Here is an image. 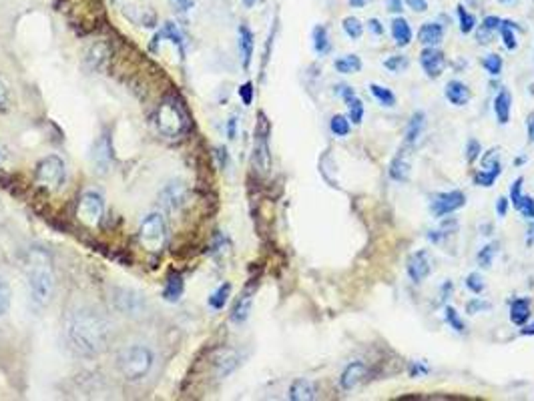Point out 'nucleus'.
I'll use <instances>...</instances> for the list:
<instances>
[{
  "instance_id": "obj_1",
  "label": "nucleus",
  "mask_w": 534,
  "mask_h": 401,
  "mask_svg": "<svg viewBox=\"0 0 534 401\" xmlns=\"http://www.w3.org/2000/svg\"><path fill=\"white\" fill-rule=\"evenodd\" d=\"M66 337L78 353L95 357L107 350L111 327L99 311L93 307H76L66 317Z\"/></svg>"
},
{
  "instance_id": "obj_2",
  "label": "nucleus",
  "mask_w": 534,
  "mask_h": 401,
  "mask_svg": "<svg viewBox=\"0 0 534 401\" xmlns=\"http://www.w3.org/2000/svg\"><path fill=\"white\" fill-rule=\"evenodd\" d=\"M26 277H28V291H30L32 303L38 309H44L54 295V275H52L51 263L42 253L38 251L32 253Z\"/></svg>"
},
{
  "instance_id": "obj_3",
  "label": "nucleus",
  "mask_w": 534,
  "mask_h": 401,
  "mask_svg": "<svg viewBox=\"0 0 534 401\" xmlns=\"http://www.w3.org/2000/svg\"><path fill=\"white\" fill-rule=\"evenodd\" d=\"M117 365L123 377H127L131 381L143 379L151 371L153 367V353L143 345H133L119 353Z\"/></svg>"
},
{
  "instance_id": "obj_4",
  "label": "nucleus",
  "mask_w": 534,
  "mask_h": 401,
  "mask_svg": "<svg viewBox=\"0 0 534 401\" xmlns=\"http://www.w3.org/2000/svg\"><path fill=\"white\" fill-rule=\"evenodd\" d=\"M157 127L159 130L169 137V139H175V137H181L185 129H187V117L183 113V109L179 106V103L175 99H165L163 103L159 104V111H157Z\"/></svg>"
},
{
  "instance_id": "obj_5",
  "label": "nucleus",
  "mask_w": 534,
  "mask_h": 401,
  "mask_svg": "<svg viewBox=\"0 0 534 401\" xmlns=\"http://www.w3.org/2000/svg\"><path fill=\"white\" fill-rule=\"evenodd\" d=\"M167 239V225L161 213L147 215L139 227V241L149 253H159Z\"/></svg>"
},
{
  "instance_id": "obj_6",
  "label": "nucleus",
  "mask_w": 534,
  "mask_h": 401,
  "mask_svg": "<svg viewBox=\"0 0 534 401\" xmlns=\"http://www.w3.org/2000/svg\"><path fill=\"white\" fill-rule=\"evenodd\" d=\"M257 129H255V141H254V155L251 163L254 168L259 175H267L271 168V151H269V123L263 113L257 115Z\"/></svg>"
},
{
  "instance_id": "obj_7",
  "label": "nucleus",
  "mask_w": 534,
  "mask_h": 401,
  "mask_svg": "<svg viewBox=\"0 0 534 401\" xmlns=\"http://www.w3.org/2000/svg\"><path fill=\"white\" fill-rule=\"evenodd\" d=\"M105 215V199L97 191H85L78 199V207H76V217L81 223L95 227L99 225Z\"/></svg>"
},
{
  "instance_id": "obj_8",
  "label": "nucleus",
  "mask_w": 534,
  "mask_h": 401,
  "mask_svg": "<svg viewBox=\"0 0 534 401\" xmlns=\"http://www.w3.org/2000/svg\"><path fill=\"white\" fill-rule=\"evenodd\" d=\"M64 181V163L57 155L44 156L37 165V183L44 189H59Z\"/></svg>"
},
{
  "instance_id": "obj_9",
  "label": "nucleus",
  "mask_w": 534,
  "mask_h": 401,
  "mask_svg": "<svg viewBox=\"0 0 534 401\" xmlns=\"http://www.w3.org/2000/svg\"><path fill=\"white\" fill-rule=\"evenodd\" d=\"M466 205V195L462 191H448V193H438L430 199V213L436 219L446 217L450 213H456L458 209Z\"/></svg>"
},
{
  "instance_id": "obj_10",
  "label": "nucleus",
  "mask_w": 534,
  "mask_h": 401,
  "mask_svg": "<svg viewBox=\"0 0 534 401\" xmlns=\"http://www.w3.org/2000/svg\"><path fill=\"white\" fill-rule=\"evenodd\" d=\"M420 65H422L424 73H426L428 77L438 78L444 73L448 61H446L444 52L438 51L436 47H426V49L422 51V54H420Z\"/></svg>"
},
{
  "instance_id": "obj_11",
  "label": "nucleus",
  "mask_w": 534,
  "mask_h": 401,
  "mask_svg": "<svg viewBox=\"0 0 534 401\" xmlns=\"http://www.w3.org/2000/svg\"><path fill=\"white\" fill-rule=\"evenodd\" d=\"M432 271V261H430V255L426 251H416L410 255L408 259V275L414 283H422L428 275Z\"/></svg>"
},
{
  "instance_id": "obj_12",
  "label": "nucleus",
  "mask_w": 534,
  "mask_h": 401,
  "mask_svg": "<svg viewBox=\"0 0 534 401\" xmlns=\"http://www.w3.org/2000/svg\"><path fill=\"white\" fill-rule=\"evenodd\" d=\"M522 183L524 179L518 177L510 187V203L521 213L524 219H534V199L528 195H522Z\"/></svg>"
},
{
  "instance_id": "obj_13",
  "label": "nucleus",
  "mask_w": 534,
  "mask_h": 401,
  "mask_svg": "<svg viewBox=\"0 0 534 401\" xmlns=\"http://www.w3.org/2000/svg\"><path fill=\"white\" fill-rule=\"evenodd\" d=\"M369 369L366 363L362 362H352L345 369L342 371V376H340V388L345 389V391H350V389H354L357 383H362L366 377H368Z\"/></svg>"
},
{
  "instance_id": "obj_14",
  "label": "nucleus",
  "mask_w": 534,
  "mask_h": 401,
  "mask_svg": "<svg viewBox=\"0 0 534 401\" xmlns=\"http://www.w3.org/2000/svg\"><path fill=\"white\" fill-rule=\"evenodd\" d=\"M161 203L167 211H177L179 207L185 205V199H187V189L183 183H171L167 185L165 189L161 191Z\"/></svg>"
},
{
  "instance_id": "obj_15",
  "label": "nucleus",
  "mask_w": 534,
  "mask_h": 401,
  "mask_svg": "<svg viewBox=\"0 0 534 401\" xmlns=\"http://www.w3.org/2000/svg\"><path fill=\"white\" fill-rule=\"evenodd\" d=\"M117 307L123 311L125 315H139L141 309L145 307V301L141 297L139 293H133V291H125V289H119L117 291Z\"/></svg>"
},
{
  "instance_id": "obj_16",
  "label": "nucleus",
  "mask_w": 534,
  "mask_h": 401,
  "mask_svg": "<svg viewBox=\"0 0 534 401\" xmlns=\"http://www.w3.org/2000/svg\"><path fill=\"white\" fill-rule=\"evenodd\" d=\"M93 165L97 167L99 173H107L111 167V142H109L107 135H102L93 147Z\"/></svg>"
},
{
  "instance_id": "obj_17",
  "label": "nucleus",
  "mask_w": 534,
  "mask_h": 401,
  "mask_svg": "<svg viewBox=\"0 0 534 401\" xmlns=\"http://www.w3.org/2000/svg\"><path fill=\"white\" fill-rule=\"evenodd\" d=\"M446 101L454 106H464L470 101V89L462 82V80H450L444 89Z\"/></svg>"
},
{
  "instance_id": "obj_18",
  "label": "nucleus",
  "mask_w": 534,
  "mask_h": 401,
  "mask_svg": "<svg viewBox=\"0 0 534 401\" xmlns=\"http://www.w3.org/2000/svg\"><path fill=\"white\" fill-rule=\"evenodd\" d=\"M237 365H239V357H237L235 351L231 350H221L213 357V367H215L217 377H227Z\"/></svg>"
},
{
  "instance_id": "obj_19",
  "label": "nucleus",
  "mask_w": 534,
  "mask_h": 401,
  "mask_svg": "<svg viewBox=\"0 0 534 401\" xmlns=\"http://www.w3.org/2000/svg\"><path fill=\"white\" fill-rule=\"evenodd\" d=\"M251 305H254V289H247V291H243L242 297L237 299V303L233 305L231 321L233 323H245L249 313H251Z\"/></svg>"
},
{
  "instance_id": "obj_20",
  "label": "nucleus",
  "mask_w": 534,
  "mask_h": 401,
  "mask_svg": "<svg viewBox=\"0 0 534 401\" xmlns=\"http://www.w3.org/2000/svg\"><path fill=\"white\" fill-rule=\"evenodd\" d=\"M316 383L309 379H295L290 388V400L292 401H312L316 400Z\"/></svg>"
},
{
  "instance_id": "obj_21",
  "label": "nucleus",
  "mask_w": 534,
  "mask_h": 401,
  "mask_svg": "<svg viewBox=\"0 0 534 401\" xmlns=\"http://www.w3.org/2000/svg\"><path fill=\"white\" fill-rule=\"evenodd\" d=\"M254 32L249 30V26L242 25L239 26V52H242V63L243 68L247 70L249 65H251V58H254Z\"/></svg>"
},
{
  "instance_id": "obj_22",
  "label": "nucleus",
  "mask_w": 534,
  "mask_h": 401,
  "mask_svg": "<svg viewBox=\"0 0 534 401\" xmlns=\"http://www.w3.org/2000/svg\"><path fill=\"white\" fill-rule=\"evenodd\" d=\"M442 37H444V26L440 23H424L420 26L418 39L426 47H436L442 40Z\"/></svg>"
},
{
  "instance_id": "obj_23",
  "label": "nucleus",
  "mask_w": 534,
  "mask_h": 401,
  "mask_svg": "<svg viewBox=\"0 0 534 401\" xmlns=\"http://www.w3.org/2000/svg\"><path fill=\"white\" fill-rule=\"evenodd\" d=\"M163 39H169L175 47L179 49V52H181V56L185 54V49H183V35L179 32V28L175 25H171V23H167L157 35H155V39H153V44H151V49L155 51L157 47H159V42Z\"/></svg>"
},
{
  "instance_id": "obj_24",
  "label": "nucleus",
  "mask_w": 534,
  "mask_h": 401,
  "mask_svg": "<svg viewBox=\"0 0 534 401\" xmlns=\"http://www.w3.org/2000/svg\"><path fill=\"white\" fill-rule=\"evenodd\" d=\"M530 299H516L510 305V321L516 327H524L530 319Z\"/></svg>"
},
{
  "instance_id": "obj_25",
  "label": "nucleus",
  "mask_w": 534,
  "mask_h": 401,
  "mask_svg": "<svg viewBox=\"0 0 534 401\" xmlns=\"http://www.w3.org/2000/svg\"><path fill=\"white\" fill-rule=\"evenodd\" d=\"M510 109H512V97H510V91L509 89H502V91L496 94V99H494V113L500 125H506V123L510 121Z\"/></svg>"
},
{
  "instance_id": "obj_26",
  "label": "nucleus",
  "mask_w": 534,
  "mask_h": 401,
  "mask_svg": "<svg viewBox=\"0 0 534 401\" xmlns=\"http://www.w3.org/2000/svg\"><path fill=\"white\" fill-rule=\"evenodd\" d=\"M424 113L422 111H416L406 125V147H414L416 141L422 137V130H424Z\"/></svg>"
},
{
  "instance_id": "obj_27",
  "label": "nucleus",
  "mask_w": 534,
  "mask_h": 401,
  "mask_svg": "<svg viewBox=\"0 0 534 401\" xmlns=\"http://www.w3.org/2000/svg\"><path fill=\"white\" fill-rule=\"evenodd\" d=\"M392 37H394L398 47H408L412 42L414 35H412V28H410V23H408L406 18L398 16V18L392 20Z\"/></svg>"
},
{
  "instance_id": "obj_28",
  "label": "nucleus",
  "mask_w": 534,
  "mask_h": 401,
  "mask_svg": "<svg viewBox=\"0 0 534 401\" xmlns=\"http://www.w3.org/2000/svg\"><path fill=\"white\" fill-rule=\"evenodd\" d=\"M388 175H390V179H394L398 183H406L410 179V163L404 159V153H398L392 159Z\"/></svg>"
},
{
  "instance_id": "obj_29",
  "label": "nucleus",
  "mask_w": 534,
  "mask_h": 401,
  "mask_svg": "<svg viewBox=\"0 0 534 401\" xmlns=\"http://www.w3.org/2000/svg\"><path fill=\"white\" fill-rule=\"evenodd\" d=\"M500 26H502V18H498V16H486L482 20V25H480V28H478V32H476L478 42H480V44L490 42L492 35H494L496 30H500Z\"/></svg>"
},
{
  "instance_id": "obj_30",
  "label": "nucleus",
  "mask_w": 534,
  "mask_h": 401,
  "mask_svg": "<svg viewBox=\"0 0 534 401\" xmlns=\"http://www.w3.org/2000/svg\"><path fill=\"white\" fill-rule=\"evenodd\" d=\"M183 291H185L183 277L173 273V275H171V277L167 279L165 289H163V297H165V301H169V303H175V301H179V299H181Z\"/></svg>"
},
{
  "instance_id": "obj_31",
  "label": "nucleus",
  "mask_w": 534,
  "mask_h": 401,
  "mask_svg": "<svg viewBox=\"0 0 534 401\" xmlns=\"http://www.w3.org/2000/svg\"><path fill=\"white\" fill-rule=\"evenodd\" d=\"M312 39H314V51L318 52L319 56H324V54H328L331 51L330 35H328V28L324 25H318L314 28Z\"/></svg>"
},
{
  "instance_id": "obj_32",
  "label": "nucleus",
  "mask_w": 534,
  "mask_h": 401,
  "mask_svg": "<svg viewBox=\"0 0 534 401\" xmlns=\"http://www.w3.org/2000/svg\"><path fill=\"white\" fill-rule=\"evenodd\" d=\"M333 68L342 75H354L357 70H362V58L357 54H345L333 63Z\"/></svg>"
},
{
  "instance_id": "obj_33",
  "label": "nucleus",
  "mask_w": 534,
  "mask_h": 401,
  "mask_svg": "<svg viewBox=\"0 0 534 401\" xmlns=\"http://www.w3.org/2000/svg\"><path fill=\"white\" fill-rule=\"evenodd\" d=\"M500 173H502V165H500V163L494 165V167L482 168V171H478V173L474 175V183H476L478 187H492L496 183V179L500 177Z\"/></svg>"
},
{
  "instance_id": "obj_34",
  "label": "nucleus",
  "mask_w": 534,
  "mask_h": 401,
  "mask_svg": "<svg viewBox=\"0 0 534 401\" xmlns=\"http://www.w3.org/2000/svg\"><path fill=\"white\" fill-rule=\"evenodd\" d=\"M518 28V25H514L512 20H502V26H500V35H502V42L509 51H514L518 47V40H516V35L514 30Z\"/></svg>"
},
{
  "instance_id": "obj_35",
  "label": "nucleus",
  "mask_w": 534,
  "mask_h": 401,
  "mask_svg": "<svg viewBox=\"0 0 534 401\" xmlns=\"http://www.w3.org/2000/svg\"><path fill=\"white\" fill-rule=\"evenodd\" d=\"M369 94L384 106H394L396 104V94L390 89L381 87V85H369Z\"/></svg>"
},
{
  "instance_id": "obj_36",
  "label": "nucleus",
  "mask_w": 534,
  "mask_h": 401,
  "mask_svg": "<svg viewBox=\"0 0 534 401\" xmlns=\"http://www.w3.org/2000/svg\"><path fill=\"white\" fill-rule=\"evenodd\" d=\"M458 23H460L462 35H470L472 30L476 28V16L468 13L462 4H458Z\"/></svg>"
},
{
  "instance_id": "obj_37",
  "label": "nucleus",
  "mask_w": 534,
  "mask_h": 401,
  "mask_svg": "<svg viewBox=\"0 0 534 401\" xmlns=\"http://www.w3.org/2000/svg\"><path fill=\"white\" fill-rule=\"evenodd\" d=\"M330 129L336 137H348L350 130H352V123H350V118L343 117V115H336V117H331Z\"/></svg>"
},
{
  "instance_id": "obj_38",
  "label": "nucleus",
  "mask_w": 534,
  "mask_h": 401,
  "mask_svg": "<svg viewBox=\"0 0 534 401\" xmlns=\"http://www.w3.org/2000/svg\"><path fill=\"white\" fill-rule=\"evenodd\" d=\"M343 103L348 104V109H350V123H354V125H360L362 123V118H364V103L357 99L356 94L354 97H350L348 101H343Z\"/></svg>"
},
{
  "instance_id": "obj_39",
  "label": "nucleus",
  "mask_w": 534,
  "mask_h": 401,
  "mask_svg": "<svg viewBox=\"0 0 534 401\" xmlns=\"http://www.w3.org/2000/svg\"><path fill=\"white\" fill-rule=\"evenodd\" d=\"M343 30H345V35L350 37L352 40H357L362 35H364V25L357 20L356 16H348V18H343Z\"/></svg>"
},
{
  "instance_id": "obj_40",
  "label": "nucleus",
  "mask_w": 534,
  "mask_h": 401,
  "mask_svg": "<svg viewBox=\"0 0 534 401\" xmlns=\"http://www.w3.org/2000/svg\"><path fill=\"white\" fill-rule=\"evenodd\" d=\"M229 293H231V285L229 283L221 285L215 293L209 297V305H211L213 309H223V307H225V303H227Z\"/></svg>"
},
{
  "instance_id": "obj_41",
  "label": "nucleus",
  "mask_w": 534,
  "mask_h": 401,
  "mask_svg": "<svg viewBox=\"0 0 534 401\" xmlns=\"http://www.w3.org/2000/svg\"><path fill=\"white\" fill-rule=\"evenodd\" d=\"M496 251H498V245L496 243H490V245H486L480 249V253H478V265L482 267V269H488L490 265H492V259H494Z\"/></svg>"
},
{
  "instance_id": "obj_42",
  "label": "nucleus",
  "mask_w": 534,
  "mask_h": 401,
  "mask_svg": "<svg viewBox=\"0 0 534 401\" xmlns=\"http://www.w3.org/2000/svg\"><path fill=\"white\" fill-rule=\"evenodd\" d=\"M444 315H446V321H448V325L454 329V331H458V333H464L466 331V325H464V321L460 319V315H458V311L454 309V307H446L444 309Z\"/></svg>"
},
{
  "instance_id": "obj_43",
  "label": "nucleus",
  "mask_w": 534,
  "mask_h": 401,
  "mask_svg": "<svg viewBox=\"0 0 534 401\" xmlns=\"http://www.w3.org/2000/svg\"><path fill=\"white\" fill-rule=\"evenodd\" d=\"M11 309V287L0 277V317Z\"/></svg>"
},
{
  "instance_id": "obj_44",
  "label": "nucleus",
  "mask_w": 534,
  "mask_h": 401,
  "mask_svg": "<svg viewBox=\"0 0 534 401\" xmlns=\"http://www.w3.org/2000/svg\"><path fill=\"white\" fill-rule=\"evenodd\" d=\"M484 68L492 75V77H498L502 73V58L498 54H488L482 61Z\"/></svg>"
},
{
  "instance_id": "obj_45",
  "label": "nucleus",
  "mask_w": 534,
  "mask_h": 401,
  "mask_svg": "<svg viewBox=\"0 0 534 401\" xmlns=\"http://www.w3.org/2000/svg\"><path fill=\"white\" fill-rule=\"evenodd\" d=\"M384 66H386L390 73H402L408 66V58L406 56H402V54H396V56L386 58V61H384Z\"/></svg>"
},
{
  "instance_id": "obj_46",
  "label": "nucleus",
  "mask_w": 534,
  "mask_h": 401,
  "mask_svg": "<svg viewBox=\"0 0 534 401\" xmlns=\"http://www.w3.org/2000/svg\"><path fill=\"white\" fill-rule=\"evenodd\" d=\"M480 153H482V144L476 141V139H470L468 144H466V161H468L470 165L472 163H476V159L480 156Z\"/></svg>"
},
{
  "instance_id": "obj_47",
  "label": "nucleus",
  "mask_w": 534,
  "mask_h": 401,
  "mask_svg": "<svg viewBox=\"0 0 534 401\" xmlns=\"http://www.w3.org/2000/svg\"><path fill=\"white\" fill-rule=\"evenodd\" d=\"M466 287L470 289L472 293H476V295H480L484 291V281L482 277L478 275V273H470L468 277H466Z\"/></svg>"
},
{
  "instance_id": "obj_48",
  "label": "nucleus",
  "mask_w": 534,
  "mask_h": 401,
  "mask_svg": "<svg viewBox=\"0 0 534 401\" xmlns=\"http://www.w3.org/2000/svg\"><path fill=\"white\" fill-rule=\"evenodd\" d=\"M484 309H490V303H488V301H482V299L474 297L466 303V313H468V315H476V313H480V311Z\"/></svg>"
},
{
  "instance_id": "obj_49",
  "label": "nucleus",
  "mask_w": 534,
  "mask_h": 401,
  "mask_svg": "<svg viewBox=\"0 0 534 401\" xmlns=\"http://www.w3.org/2000/svg\"><path fill=\"white\" fill-rule=\"evenodd\" d=\"M498 149H490L488 153H484L482 156V168H488V167H494V165H498L500 161H498Z\"/></svg>"
},
{
  "instance_id": "obj_50",
  "label": "nucleus",
  "mask_w": 534,
  "mask_h": 401,
  "mask_svg": "<svg viewBox=\"0 0 534 401\" xmlns=\"http://www.w3.org/2000/svg\"><path fill=\"white\" fill-rule=\"evenodd\" d=\"M239 97H242L243 104H251V101H254V85L245 82L242 89H239Z\"/></svg>"
},
{
  "instance_id": "obj_51",
  "label": "nucleus",
  "mask_w": 534,
  "mask_h": 401,
  "mask_svg": "<svg viewBox=\"0 0 534 401\" xmlns=\"http://www.w3.org/2000/svg\"><path fill=\"white\" fill-rule=\"evenodd\" d=\"M509 199L506 197H498V201H496V215L498 217H506V213H509Z\"/></svg>"
},
{
  "instance_id": "obj_52",
  "label": "nucleus",
  "mask_w": 534,
  "mask_h": 401,
  "mask_svg": "<svg viewBox=\"0 0 534 401\" xmlns=\"http://www.w3.org/2000/svg\"><path fill=\"white\" fill-rule=\"evenodd\" d=\"M424 374H428V367H426L424 363H420V362L410 363V376L418 377V376H424Z\"/></svg>"
},
{
  "instance_id": "obj_53",
  "label": "nucleus",
  "mask_w": 534,
  "mask_h": 401,
  "mask_svg": "<svg viewBox=\"0 0 534 401\" xmlns=\"http://www.w3.org/2000/svg\"><path fill=\"white\" fill-rule=\"evenodd\" d=\"M406 4L414 13H424V11H428V0H406Z\"/></svg>"
},
{
  "instance_id": "obj_54",
  "label": "nucleus",
  "mask_w": 534,
  "mask_h": 401,
  "mask_svg": "<svg viewBox=\"0 0 534 401\" xmlns=\"http://www.w3.org/2000/svg\"><path fill=\"white\" fill-rule=\"evenodd\" d=\"M368 28H369V32H372V35H376V37H381V35H384V26H381V23L378 20V18H369Z\"/></svg>"
},
{
  "instance_id": "obj_55",
  "label": "nucleus",
  "mask_w": 534,
  "mask_h": 401,
  "mask_svg": "<svg viewBox=\"0 0 534 401\" xmlns=\"http://www.w3.org/2000/svg\"><path fill=\"white\" fill-rule=\"evenodd\" d=\"M6 104H8V89L0 78V109H6Z\"/></svg>"
},
{
  "instance_id": "obj_56",
  "label": "nucleus",
  "mask_w": 534,
  "mask_h": 401,
  "mask_svg": "<svg viewBox=\"0 0 534 401\" xmlns=\"http://www.w3.org/2000/svg\"><path fill=\"white\" fill-rule=\"evenodd\" d=\"M386 4L390 13H402V0H386Z\"/></svg>"
},
{
  "instance_id": "obj_57",
  "label": "nucleus",
  "mask_w": 534,
  "mask_h": 401,
  "mask_svg": "<svg viewBox=\"0 0 534 401\" xmlns=\"http://www.w3.org/2000/svg\"><path fill=\"white\" fill-rule=\"evenodd\" d=\"M352 8H364L366 4H369V0H348Z\"/></svg>"
},
{
  "instance_id": "obj_58",
  "label": "nucleus",
  "mask_w": 534,
  "mask_h": 401,
  "mask_svg": "<svg viewBox=\"0 0 534 401\" xmlns=\"http://www.w3.org/2000/svg\"><path fill=\"white\" fill-rule=\"evenodd\" d=\"M528 141L534 142V115L528 118Z\"/></svg>"
},
{
  "instance_id": "obj_59",
  "label": "nucleus",
  "mask_w": 534,
  "mask_h": 401,
  "mask_svg": "<svg viewBox=\"0 0 534 401\" xmlns=\"http://www.w3.org/2000/svg\"><path fill=\"white\" fill-rule=\"evenodd\" d=\"M227 132H229V139H233V137H235V118H231V121H229Z\"/></svg>"
},
{
  "instance_id": "obj_60",
  "label": "nucleus",
  "mask_w": 534,
  "mask_h": 401,
  "mask_svg": "<svg viewBox=\"0 0 534 401\" xmlns=\"http://www.w3.org/2000/svg\"><path fill=\"white\" fill-rule=\"evenodd\" d=\"M521 333H522V335H534V323L528 325V327H524Z\"/></svg>"
},
{
  "instance_id": "obj_61",
  "label": "nucleus",
  "mask_w": 534,
  "mask_h": 401,
  "mask_svg": "<svg viewBox=\"0 0 534 401\" xmlns=\"http://www.w3.org/2000/svg\"><path fill=\"white\" fill-rule=\"evenodd\" d=\"M175 2H177V4L181 6V8H183V11H187V8L191 6V0H175Z\"/></svg>"
},
{
  "instance_id": "obj_62",
  "label": "nucleus",
  "mask_w": 534,
  "mask_h": 401,
  "mask_svg": "<svg viewBox=\"0 0 534 401\" xmlns=\"http://www.w3.org/2000/svg\"><path fill=\"white\" fill-rule=\"evenodd\" d=\"M257 2H261V0H243V4H245L247 8H254Z\"/></svg>"
},
{
  "instance_id": "obj_63",
  "label": "nucleus",
  "mask_w": 534,
  "mask_h": 401,
  "mask_svg": "<svg viewBox=\"0 0 534 401\" xmlns=\"http://www.w3.org/2000/svg\"><path fill=\"white\" fill-rule=\"evenodd\" d=\"M522 163H526V156H521V159H514V165L518 167V165H522Z\"/></svg>"
},
{
  "instance_id": "obj_64",
  "label": "nucleus",
  "mask_w": 534,
  "mask_h": 401,
  "mask_svg": "<svg viewBox=\"0 0 534 401\" xmlns=\"http://www.w3.org/2000/svg\"><path fill=\"white\" fill-rule=\"evenodd\" d=\"M500 2H512V0H500Z\"/></svg>"
}]
</instances>
